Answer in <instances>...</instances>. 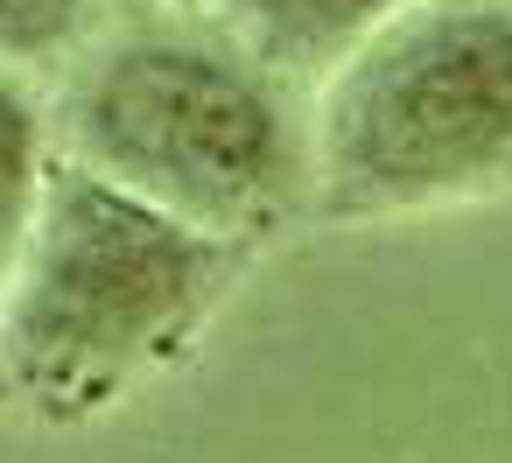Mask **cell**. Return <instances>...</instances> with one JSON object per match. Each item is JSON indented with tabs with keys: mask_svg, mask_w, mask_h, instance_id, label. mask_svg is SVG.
Here are the masks:
<instances>
[{
	"mask_svg": "<svg viewBox=\"0 0 512 463\" xmlns=\"http://www.w3.org/2000/svg\"><path fill=\"white\" fill-rule=\"evenodd\" d=\"M225 274V239L57 162L0 302V386L43 421H85L204 323Z\"/></svg>",
	"mask_w": 512,
	"mask_h": 463,
	"instance_id": "1",
	"label": "cell"
},
{
	"mask_svg": "<svg viewBox=\"0 0 512 463\" xmlns=\"http://www.w3.org/2000/svg\"><path fill=\"white\" fill-rule=\"evenodd\" d=\"M57 134L78 169L211 239L260 232L309 176L274 78L232 43L169 29L106 43L64 85Z\"/></svg>",
	"mask_w": 512,
	"mask_h": 463,
	"instance_id": "2",
	"label": "cell"
},
{
	"mask_svg": "<svg viewBox=\"0 0 512 463\" xmlns=\"http://www.w3.org/2000/svg\"><path fill=\"white\" fill-rule=\"evenodd\" d=\"M512 176V0H414L316 99L309 183L330 218H393Z\"/></svg>",
	"mask_w": 512,
	"mask_h": 463,
	"instance_id": "3",
	"label": "cell"
},
{
	"mask_svg": "<svg viewBox=\"0 0 512 463\" xmlns=\"http://www.w3.org/2000/svg\"><path fill=\"white\" fill-rule=\"evenodd\" d=\"M232 50H246L260 71H337L351 50H365L393 15H407L414 0H218Z\"/></svg>",
	"mask_w": 512,
	"mask_h": 463,
	"instance_id": "4",
	"label": "cell"
},
{
	"mask_svg": "<svg viewBox=\"0 0 512 463\" xmlns=\"http://www.w3.org/2000/svg\"><path fill=\"white\" fill-rule=\"evenodd\" d=\"M50 120L36 106V92L0 71V260H15L36 211H43V190H50Z\"/></svg>",
	"mask_w": 512,
	"mask_h": 463,
	"instance_id": "5",
	"label": "cell"
},
{
	"mask_svg": "<svg viewBox=\"0 0 512 463\" xmlns=\"http://www.w3.org/2000/svg\"><path fill=\"white\" fill-rule=\"evenodd\" d=\"M85 22V0H0V71L57 57Z\"/></svg>",
	"mask_w": 512,
	"mask_h": 463,
	"instance_id": "6",
	"label": "cell"
}]
</instances>
